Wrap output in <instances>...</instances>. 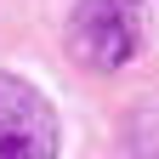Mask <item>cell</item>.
<instances>
[{"instance_id":"obj_2","label":"cell","mask_w":159,"mask_h":159,"mask_svg":"<svg viewBox=\"0 0 159 159\" xmlns=\"http://www.w3.org/2000/svg\"><path fill=\"white\" fill-rule=\"evenodd\" d=\"M57 148H63L57 108L29 80L0 68V159H57Z\"/></svg>"},{"instance_id":"obj_3","label":"cell","mask_w":159,"mask_h":159,"mask_svg":"<svg viewBox=\"0 0 159 159\" xmlns=\"http://www.w3.org/2000/svg\"><path fill=\"white\" fill-rule=\"evenodd\" d=\"M125 159H159V102H142L125 119Z\"/></svg>"},{"instance_id":"obj_1","label":"cell","mask_w":159,"mask_h":159,"mask_svg":"<svg viewBox=\"0 0 159 159\" xmlns=\"http://www.w3.org/2000/svg\"><path fill=\"white\" fill-rule=\"evenodd\" d=\"M148 40L142 0H74L68 11V51L97 74H119Z\"/></svg>"}]
</instances>
